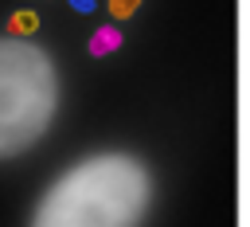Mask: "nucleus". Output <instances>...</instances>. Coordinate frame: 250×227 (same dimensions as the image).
<instances>
[{
    "label": "nucleus",
    "instance_id": "obj_5",
    "mask_svg": "<svg viewBox=\"0 0 250 227\" xmlns=\"http://www.w3.org/2000/svg\"><path fill=\"white\" fill-rule=\"evenodd\" d=\"M137 8H141V0H109V16L113 20H129Z\"/></svg>",
    "mask_w": 250,
    "mask_h": 227
},
{
    "label": "nucleus",
    "instance_id": "obj_1",
    "mask_svg": "<svg viewBox=\"0 0 250 227\" xmlns=\"http://www.w3.org/2000/svg\"><path fill=\"white\" fill-rule=\"evenodd\" d=\"M152 200V168L137 153L102 149L51 180L27 227H145Z\"/></svg>",
    "mask_w": 250,
    "mask_h": 227
},
{
    "label": "nucleus",
    "instance_id": "obj_6",
    "mask_svg": "<svg viewBox=\"0 0 250 227\" xmlns=\"http://www.w3.org/2000/svg\"><path fill=\"white\" fill-rule=\"evenodd\" d=\"M70 8H74L78 16H90V12L98 8V0H70Z\"/></svg>",
    "mask_w": 250,
    "mask_h": 227
},
{
    "label": "nucleus",
    "instance_id": "obj_2",
    "mask_svg": "<svg viewBox=\"0 0 250 227\" xmlns=\"http://www.w3.org/2000/svg\"><path fill=\"white\" fill-rule=\"evenodd\" d=\"M62 78L31 35H0V160L31 153L55 125Z\"/></svg>",
    "mask_w": 250,
    "mask_h": 227
},
{
    "label": "nucleus",
    "instance_id": "obj_3",
    "mask_svg": "<svg viewBox=\"0 0 250 227\" xmlns=\"http://www.w3.org/2000/svg\"><path fill=\"white\" fill-rule=\"evenodd\" d=\"M117 47H121L117 23H105V27H98V31L90 35V55H109V51H117Z\"/></svg>",
    "mask_w": 250,
    "mask_h": 227
},
{
    "label": "nucleus",
    "instance_id": "obj_4",
    "mask_svg": "<svg viewBox=\"0 0 250 227\" xmlns=\"http://www.w3.org/2000/svg\"><path fill=\"white\" fill-rule=\"evenodd\" d=\"M39 31V12H16L8 20V35H35Z\"/></svg>",
    "mask_w": 250,
    "mask_h": 227
}]
</instances>
